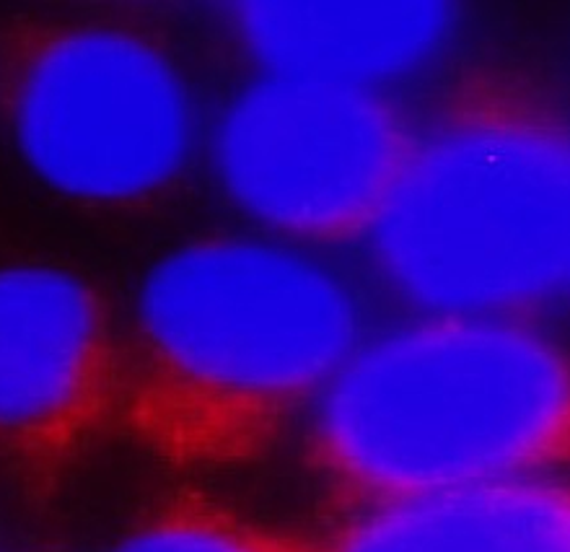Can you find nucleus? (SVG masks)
Listing matches in <instances>:
<instances>
[{
  "instance_id": "f257e3e1",
  "label": "nucleus",
  "mask_w": 570,
  "mask_h": 552,
  "mask_svg": "<svg viewBox=\"0 0 570 552\" xmlns=\"http://www.w3.org/2000/svg\"><path fill=\"white\" fill-rule=\"evenodd\" d=\"M343 270L278 236H213L142 275L117 428L179 470L257 460L366 337Z\"/></svg>"
},
{
  "instance_id": "f03ea898",
  "label": "nucleus",
  "mask_w": 570,
  "mask_h": 552,
  "mask_svg": "<svg viewBox=\"0 0 570 552\" xmlns=\"http://www.w3.org/2000/svg\"><path fill=\"white\" fill-rule=\"evenodd\" d=\"M306 413L316 472L366 509L544 475L568 452L566 353L529 319L415 317L366 333Z\"/></svg>"
},
{
  "instance_id": "7ed1b4c3",
  "label": "nucleus",
  "mask_w": 570,
  "mask_h": 552,
  "mask_svg": "<svg viewBox=\"0 0 570 552\" xmlns=\"http://www.w3.org/2000/svg\"><path fill=\"white\" fill-rule=\"evenodd\" d=\"M566 125L488 99L413 130L361 231L368 263L421 317L529 319L566 296L570 270Z\"/></svg>"
},
{
  "instance_id": "20e7f679",
  "label": "nucleus",
  "mask_w": 570,
  "mask_h": 552,
  "mask_svg": "<svg viewBox=\"0 0 570 552\" xmlns=\"http://www.w3.org/2000/svg\"><path fill=\"white\" fill-rule=\"evenodd\" d=\"M0 109L31 175L94 208H130L164 193L203 132L174 55L109 19L3 23Z\"/></svg>"
},
{
  "instance_id": "39448f33",
  "label": "nucleus",
  "mask_w": 570,
  "mask_h": 552,
  "mask_svg": "<svg viewBox=\"0 0 570 552\" xmlns=\"http://www.w3.org/2000/svg\"><path fill=\"white\" fill-rule=\"evenodd\" d=\"M413 128L382 89L259 70L208 130L218 187L278 239L361 236L384 200Z\"/></svg>"
},
{
  "instance_id": "423d86ee",
  "label": "nucleus",
  "mask_w": 570,
  "mask_h": 552,
  "mask_svg": "<svg viewBox=\"0 0 570 552\" xmlns=\"http://www.w3.org/2000/svg\"><path fill=\"white\" fill-rule=\"evenodd\" d=\"M117 407L120 335L97 290L60 267H0V470L55 491Z\"/></svg>"
},
{
  "instance_id": "0eeeda50",
  "label": "nucleus",
  "mask_w": 570,
  "mask_h": 552,
  "mask_svg": "<svg viewBox=\"0 0 570 552\" xmlns=\"http://www.w3.org/2000/svg\"><path fill=\"white\" fill-rule=\"evenodd\" d=\"M226 23L259 70L374 86L439 58L456 37L451 3H234Z\"/></svg>"
},
{
  "instance_id": "6e6552de",
  "label": "nucleus",
  "mask_w": 570,
  "mask_h": 552,
  "mask_svg": "<svg viewBox=\"0 0 570 552\" xmlns=\"http://www.w3.org/2000/svg\"><path fill=\"white\" fill-rule=\"evenodd\" d=\"M316 552H570L563 480L550 472L379 503Z\"/></svg>"
},
{
  "instance_id": "1a4fd4ad",
  "label": "nucleus",
  "mask_w": 570,
  "mask_h": 552,
  "mask_svg": "<svg viewBox=\"0 0 570 552\" xmlns=\"http://www.w3.org/2000/svg\"><path fill=\"white\" fill-rule=\"evenodd\" d=\"M112 552H316V548L216 506L179 501L142 516Z\"/></svg>"
}]
</instances>
